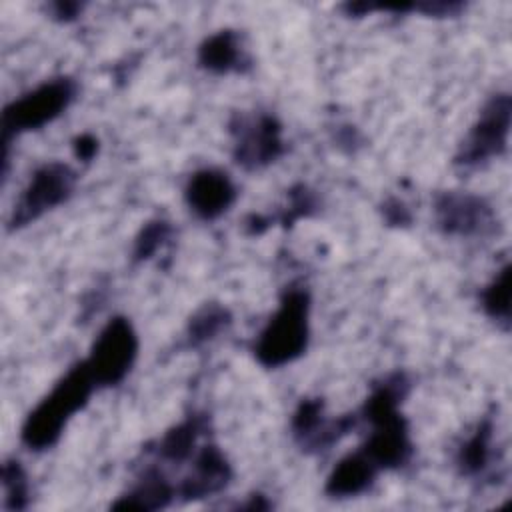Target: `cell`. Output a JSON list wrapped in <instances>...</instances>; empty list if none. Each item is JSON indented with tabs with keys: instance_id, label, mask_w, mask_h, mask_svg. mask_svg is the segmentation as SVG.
<instances>
[{
	"instance_id": "obj_25",
	"label": "cell",
	"mask_w": 512,
	"mask_h": 512,
	"mask_svg": "<svg viewBox=\"0 0 512 512\" xmlns=\"http://www.w3.org/2000/svg\"><path fill=\"white\" fill-rule=\"evenodd\" d=\"M50 10L54 14L52 18H56L60 22H70L82 12V4H78V2H56V4L50 6Z\"/></svg>"
},
{
	"instance_id": "obj_24",
	"label": "cell",
	"mask_w": 512,
	"mask_h": 512,
	"mask_svg": "<svg viewBox=\"0 0 512 512\" xmlns=\"http://www.w3.org/2000/svg\"><path fill=\"white\" fill-rule=\"evenodd\" d=\"M72 152H74L76 160H80V162H90V160L96 156V152H98V140H96V136H92L90 132H84V134L76 136L74 142H72Z\"/></svg>"
},
{
	"instance_id": "obj_7",
	"label": "cell",
	"mask_w": 512,
	"mask_h": 512,
	"mask_svg": "<svg viewBox=\"0 0 512 512\" xmlns=\"http://www.w3.org/2000/svg\"><path fill=\"white\" fill-rule=\"evenodd\" d=\"M512 118V98L508 92H498L486 100L476 122L464 136L454 164L462 168L480 166L492 158H498L508 148Z\"/></svg>"
},
{
	"instance_id": "obj_22",
	"label": "cell",
	"mask_w": 512,
	"mask_h": 512,
	"mask_svg": "<svg viewBox=\"0 0 512 512\" xmlns=\"http://www.w3.org/2000/svg\"><path fill=\"white\" fill-rule=\"evenodd\" d=\"M316 210H318L316 194H314L308 186L298 184V186H294V188L288 192V206H286L284 214L280 216V220H282L284 226H290V224H294L296 220L314 214Z\"/></svg>"
},
{
	"instance_id": "obj_21",
	"label": "cell",
	"mask_w": 512,
	"mask_h": 512,
	"mask_svg": "<svg viewBox=\"0 0 512 512\" xmlns=\"http://www.w3.org/2000/svg\"><path fill=\"white\" fill-rule=\"evenodd\" d=\"M170 236H172V226L168 220L156 218L146 222L134 240L132 260L134 262L150 260L170 240Z\"/></svg>"
},
{
	"instance_id": "obj_14",
	"label": "cell",
	"mask_w": 512,
	"mask_h": 512,
	"mask_svg": "<svg viewBox=\"0 0 512 512\" xmlns=\"http://www.w3.org/2000/svg\"><path fill=\"white\" fill-rule=\"evenodd\" d=\"M382 470L358 448L346 454L328 474L324 492L330 498H352L372 488Z\"/></svg>"
},
{
	"instance_id": "obj_16",
	"label": "cell",
	"mask_w": 512,
	"mask_h": 512,
	"mask_svg": "<svg viewBox=\"0 0 512 512\" xmlns=\"http://www.w3.org/2000/svg\"><path fill=\"white\" fill-rule=\"evenodd\" d=\"M208 428V418L206 414H190L182 422L174 424L164 432L162 438L156 440L152 452L162 460V462H172V464H182L190 460L196 452V444L202 434H206Z\"/></svg>"
},
{
	"instance_id": "obj_19",
	"label": "cell",
	"mask_w": 512,
	"mask_h": 512,
	"mask_svg": "<svg viewBox=\"0 0 512 512\" xmlns=\"http://www.w3.org/2000/svg\"><path fill=\"white\" fill-rule=\"evenodd\" d=\"M482 310L488 318L502 324L504 330L510 326V264H504L496 276L484 286L480 294Z\"/></svg>"
},
{
	"instance_id": "obj_2",
	"label": "cell",
	"mask_w": 512,
	"mask_h": 512,
	"mask_svg": "<svg viewBox=\"0 0 512 512\" xmlns=\"http://www.w3.org/2000/svg\"><path fill=\"white\" fill-rule=\"evenodd\" d=\"M96 388L98 386L86 362H76L28 412L20 428L22 444L34 452L52 448L60 440L72 416L88 404Z\"/></svg>"
},
{
	"instance_id": "obj_8",
	"label": "cell",
	"mask_w": 512,
	"mask_h": 512,
	"mask_svg": "<svg viewBox=\"0 0 512 512\" xmlns=\"http://www.w3.org/2000/svg\"><path fill=\"white\" fill-rule=\"evenodd\" d=\"M232 156L244 170H260L284 154L282 124L274 114H234L230 120Z\"/></svg>"
},
{
	"instance_id": "obj_5",
	"label": "cell",
	"mask_w": 512,
	"mask_h": 512,
	"mask_svg": "<svg viewBox=\"0 0 512 512\" xmlns=\"http://www.w3.org/2000/svg\"><path fill=\"white\" fill-rule=\"evenodd\" d=\"M76 180V170L64 162L54 160L36 168L10 212L8 232L20 230L64 204L72 196Z\"/></svg>"
},
{
	"instance_id": "obj_9",
	"label": "cell",
	"mask_w": 512,
	"mask_h": 512,
	"mask_svg": "<svg viewBox=\"0 0 512 512\" xmlns=\"http://www.w3.org/2000/svg\"><path fill=\"white\" fill-rule=\"evenodd\" d=\"M434 222L446 236H484L494 230L496 212L478 194L444 190L434 196Z\"/></svg>"
},
{
	"instance_id": "obj_18",
	"label": "cell",
	"mask_w": 512,
	"mask_h": 512,
	"mask_svg": "<svg viewBox=\"0 0 512 512\" xmlns=\"http://www.w3.org/2000/svg\"><path fill=\"white\" fill-rule=\"evenodd\" d=\"M232 324V314L226 306L218 302L202 304L188 320L186 326V344L190 348H198L202 344L212 342Z\"/></svg>"
},
{
	"instance_id": "obj_6",
	"label": "cell",
	"mask_w": 512,
	"mask_h": 512,
	"mask_svg": "<svg viewBox=\"0 0 512 512\" xmlns=\"http://www.w3.org/2000/svg\"><path fill=\"white\" fill-rule=\"evenodd\" d=\"M138 334L126 316L110 318L84 358L98 388L120 384L138 356Z\"/></svg>"
},
{
	"instance_id": "obj_1",
	"label": "cell",
	"mask_w": 512,
	"mask_h": 512,
	"mask_svg": "<svg viewBox=\"0 0 512 512\" xmlns=\"http://www.w3.org/2000/svg\"><path fill=\"white\" fill-rule=\"evenodd\" d=\"M408 392L410 378L404 372H390L372 384L360 408L358 416L372 428L360 450L380 470L402 468L412 458L414 444L410 440V428L400 412Z\"/></svg>"
},
{
	"instance_id": "obj_12",
	"label": "cell",
	"mask_w": 512,
	"mask_h": 512,
	"mask_svg": "<svg viewBox=\"0 0 512 512\" xmlns=\"http://www.w3.org/2000/svg\"><path fill=\"white\" fill-rule=\"evenodd\" d=\"M238 190L228 172L220 168L196 170L186 186L184 200L188 208L202 220H216L236 202Z\"/></svg>"
},
{
	"instance_id": "obj_11",
	"label": "cell",
	"mask_w": 512,
	"mask_h": 512,
	"mask_svg": "<svg viewBox=\"0 0 512 512\" xmlns=\"http://www.w3.org/2000/svg\"><path fill=\"white\" fill-rule=\"evenodd\" d=\"M232 466L226 454L220 450L218 444L206 442L200 446L194 456L190 470L176 486V496L182 502H196L210 498L228 488L232 482Z\"/></svg>"
},
{
	"instance_id": "obj_3",
	"label": "cell",
	"mask_w": 512,
	"mask_h": 512,
	"mask_svg": "<svg viewBox=\"0 0 512 512\" xmlns=\"http://www.w3.org/2000/svg\"><path fill=\"white\" fill-rule=\"evenodd\" d=\"M310 338V292L290 286L282 292L276 312L254 342V358L264 368H280L300 358Z\"/></svg>"
},
{
	"instance_id": "obj_13",
	"label": "cell",
	"mask_w": 512,
	"mask_h": 512,
	"mask_svg": "<svg viewBox=\"0 0 512 512\" xmlns=\"http://www.w3.org/2000/svg\"><path fill=\"white\" fill-rule=\"evenodd\" d=\"M198 64L212 74H244L252 68V58L244 50L238 32L218 30L200 44Z\"/></svg>"
},
{
	"instance_id": "obj_4",
	"label": "cell",
	"mask_w": 512,
	"mask_h": 512,
	"mask_svg": "<svg viewBox=\"0 0 512 512\" xmlns=\"http://www.w3.org/2000/svg\"><path fill=\"white\" fill-rule=\"evenodd\" d=\"M78 94V84L70 76H58L42 82L34 90L22 94L4 106L2 112V142L4 150L24 132L40 130L68 110Z\"/></svg>"
},
{
	"instance_id": "obj_20",
	"label": "cell",
	"mask_w": 512,
	"mask_h": 512,
	"mask_svg": "<svg viewBox=\"0 0 512 512\" xmlns=\"http://www.w3.org/2000/svg\"><path fill=\"white\" fill-rule=\"evenodd\" d=\"M2 488L6 510H24L30 502V482L28 474L18 460H6L2 464Z\"/></svg>"
},
{
	"instance_id": "obj_10",
	"label": "cell",
	"mask_w": 512,
	"mask_h": 512,
	"mask_svg": "<svg viewBox=\"0 0 512 512\" xmlns=\"http://www.w3.org/2000/svg\"><path fill=\"white\" fill-rule=\"evenodd\" d=\"M358 424V414L326 420L322 398H302L290 422L294 442L308 454L330 450Z\"/></svg>"
},
{
	"instance_id": "obj_15",
	"label": "cell",
	"mask_w": 512,
	"mask_h": 512,
	"mask_svg": "<svg viewBox=\"0 0 512 512\" xmlns=\"http://www.w3.org/2000/svg\"><path fill=\"white\" fill-rule=\"evenodd\" d=\"M176 498V486L164 476L156 466L146 468L138 482L116 502H112L114 510H162L172 504Z\"/></svg>"
},
{
	"instance_id": "obj_17",
	"label": "cell",
	"mask_w": 512,
	"mask_h": 512,
	"mask_svg": "<svg viewBox=\"0 0 512 512\" xmlns=\"http://www.w3.org/2000/svg\"><path fill=\"white\" fill-rule=\"evenodd\" d=\"M494 456V422L490 416L482 418L474 432L460 444L456 452V468L462 476L476 478L484 474Z\"/></svg>"
},
{
	"instance_id": "obj_23",
	"label": "cell",
	"mask_w": 512,
	"mask_h": 512,
	"mask_svg": "<svg viewBox=\"0 0 512 512\" xmlns=\"http://www.w3.org/2000/svg\"><path fill=\"white\" fill-rule=\"evenodd\" d=\"M382 216L390 226H408L412 222L410 208L400 198H388L382 204Z\"/></svg>"
}]
</instances>
